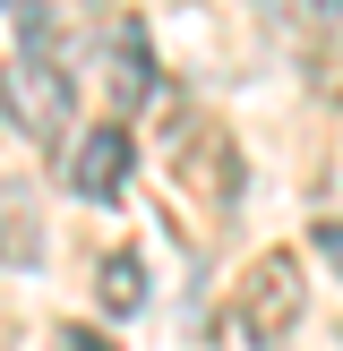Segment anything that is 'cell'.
<instances>
[{"instance_id":"obj_2","label":"cell","mask_w":343,"mask_h":351,"mask_svg":"<svg viewBox=\"0 0 343 351\" xmlns=\"http://www.w3.org/2000/svg\"><path fill=\"white\" fill-rule=\"evenodd\" d=\"M0 95H9V120L34 137V146H51V137H69V112H78V86H69L60 60H34V51H17V69L0 77Z\"/></svg>"},{"instance_id":"obj_3","label":"cell","mask_w":343,"mask_h":351,"mask_svg":"<svg viewBox=\"0 0 343 351\" xmlns=\"http://www.w3.org/2000/svg\"><path fill=\"white\" fill-rule=\"evenodd\" d=\"M103 60H112V112H146L154 86H163V69H154V43H146V26H137V17H112Z\"/></svg>"},{"instance_id":"obj_1","label":"cell","mask_w":343,"mask_h":351,"mask_svg":"<svg viewBox=\"0 0 343 351\" xmlns=\"http://www.w3.org/2000/svg\"><path fill=\"white\" fill-rule=\"evenodd\" d=\"M300 308H309V283H300V257L292 249H266L249 274H240V300H232V326H240V343L249 351H274L300 326Z\"/></svg>"},{"instance_id":"obj_4","label":"cell","mask_w":343,"mask_h":351,"mask_svg":"<svg viewBox=\"0 0 343 351\" xmlns=\"http://www.w3.org/2000/svg\"><path fill=\"white\" fill-rule=\"evenodd\" d=\"M69 189H78L86 206H103V197L129 189V129H120V120H103V129L78 137V154H69Z\"/></svg>"},{"instance_id":"obj_8","label":"cell","mask_w":343,"mask_h":351,"mask_svg":"<svg viewBox=\"0 0 343 351\" xmlns=\"http://www.w3.org/2000/svg\"><path fill=\"white\" fill-rule=\"evenodd\" d=\"M17 51L60 60V34H51V9H43V0H26V9H17Z\"/></svg>"},{"instance_id":"obj_10","label":"cell","mask_w":343,"mask_h":351,"mask_svg":"<svg viewBox=\"0 0 343 351\" xmlns=\"http://www.w3.org/2000/svg\"><path fill=\"white\" fill-rule=\"evenodd\" d=\"M51 351H112V343H103L95 326H60V335H51Z\"/></svg>"},{"instance_id":"obj_5","label":"cell","mask_w":343,"mask_h":351,"mask_svg":"<svg viewBox=\"0 0 343 351\" xmlns=\"http://www.w3.org/2000/svg\"><path fill=\"white\" fill-rule=\"evenodd\" d=\"M95 291H103L112 317H137V308H146V257H137V249H112L95 266Z\"/></svg>"},{"instance_id":"obj_6","label":"cell","mask_w":343,"mask_h":351,"mask_svg":"<svg viewBox=\"0 0 343 351\" xmlns=\"http://www.w3.org/2000/svg\"><path fill=\"white\" fill-rule=\"evenodd\" d=\"M34 257H43V223L9 197V206H0V266H34Z\"/></svg>"},{"instance_id":"obj_7","label":"cell","mask_w":343,"mask_h":351,"mask_svg":"<svg viewBox=\"0 0 343 351\" xmlns=\"http://www.w3.org/2000/svg\"><path fill=\"white\" fill-rule=\"evenodd\" d=\"M189 189H198V197H232V171H223V137L215 129H198V154H189Z\"/></svg>"},{"instance_id":"obj_9","label":"cell","mask_w":343,"mask_h":351,"mask_svg":"<svg viewBox=\"0 0 343 351\" xmlns=\"http://www.w3.org/2000/svg\"><path fill=\"white\" fill-rule=\"evenodd\" d=\"M309 249H318V257H326V266H335V274H343V223H318V232H309Z\"/></svg>"},{"instance_id":"obj_11","label":"cell","mask_w":343,"mask_h":351,"mask_svg":"<svg viewBox=\"0 0 343 351\" xmlns=\"http://www.w3.org/2000/svg\"><path fill=\"white\" fill-rule=\"evenodd\" d=\"M318 17H343V0H318Z\"/></svg>"}]
</instances>
